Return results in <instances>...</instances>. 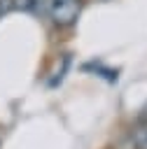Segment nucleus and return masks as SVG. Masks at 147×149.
<instances>
[{
    "mask_svg": "<svg viewBox=\"0 0 147 149\" xmlns=\"http://www.w3.org/2000/svg\"><path fill=\"white\" fill-rule=\"evenodd\" d=\"M79 9H82V0H49V16L58 28L72 26L79 16Z\"/></svg>",
    "mask_w": 147,
    "mask_h": 149,
    "instance_id": "1",
    "label": "nucleus"
},
{
    "mask_svg": "<svg viewBox=\"0 0 147 149\" xmlns=\"http://www.w3.org/2000/svg\"><path fill=\"white\" fill-rule=\"evenodd\" d=\"M131 142L135 149H147V123H142L140 128H135L131 133Z\"/></svg>",
    "mask_w": 147,
    "mask_h": 149,
    "instance_id": "2",
    "label": "nucleus"
},
{
    "mask_svg": "<svg viewBox=\"0 0 147 149\" xmlns=\"http://www.w3.org/2000/svg\"><path fill=\"white\" fill-rule=\"evenodd\" d=\"M14 2H16V0H0V19H2L12 7H14Z\"/></svg>",
    "mask_w": 147,
    "mask_h": 149,
    "instance_id": "3",
    "label": "nucleus"
},
{
    "mask_svg": "<svg viewBox=\"0 0 147 149\" xmlns=\"http://www.w3.org/2000/svg\"><path fill=\"white\" fill-rule=\"evenodd\" d=\"M138 119H140V123H147V102L140 107V112H138Z\"/></svg>",
    "mask_w": 147,
    "mask_h": 149,
    "instance_id": "4",
    "label": "nucleus"
}]
</instances>
